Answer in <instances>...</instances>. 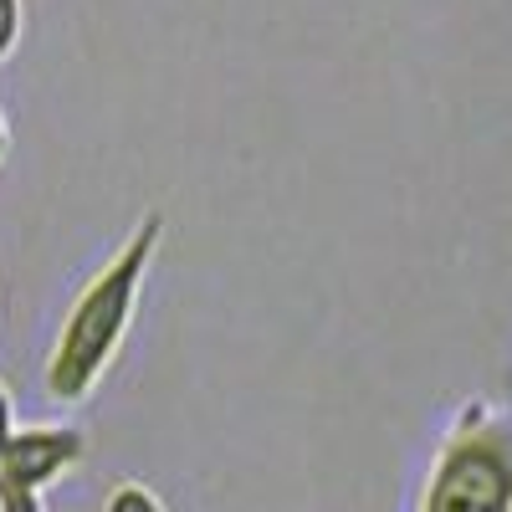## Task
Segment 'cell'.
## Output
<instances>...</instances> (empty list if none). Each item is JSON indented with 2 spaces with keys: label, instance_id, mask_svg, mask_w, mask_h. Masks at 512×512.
Returning a JSON list of instances; mask_svg holds the SVG:
<instances>
[{
  "label": "cell",
  "instance_id": "cell-1",
  "mask_svg": "<svg viewBox=\"0 0 512 512\" xmlns=\"http://www.w3.org/2000/svg\"><path fill=\"white\" fill-rule=\"evenodd\" d=\"M159 246H164V216L159 210H144L139 226L108 256V267L77 292V303L67 308V318L57 328V344L47 354V395L57 405L88 400L103 384V374L113 369L128 328H134V313H139V297H144V282L154 272Z\"/></svg>",
  "mask_w": 512,
  "mask_h": 512
},
{
  "label": "cell",
  "instance_id": "cell-2",
  "mask_svg": "<svg viewBox=\"0 0 512 512\" xmlns=\"http://www.w3.org/2000/svg\"><path fill=\"white\" fill-rule=\"evenodd\" d=\"M512 507V420L472 400L436 451L420 512H507Z\"/></svg>",
  "mask_w": 512,
  "mask_h": 512
},
{
  "label": "cell",
  "instance_id": "cell-3",
  "mask_svg": "<svg viewBox=\"0 0 512 512\" xmlns=\"http://www.w3.org/2000/svg\"><path fill=\"white\" fill-rule=\"evenodd\" d=\"M82 456H88V436L77 425H31V431H16L6 441V451H0V482L26 487V492H47Z\"/></svg>",
  "mask_w": 512,
  "mask_h": 512
},
{
  "label": "cell",
  "instance_id": "cell-4",
  "mask_svg": "<svg viewBox=\"0 0 512 512\" xmlns=\"http://www.w3.org/2000/svg\"><path fill=\"white\" fill-rule=\"evenodd\" d=\"M103 512H164L159 492L144 487V482H118L108 497H103Z\"/></svg>",
  "mask_w": 512,
  "mask_h": 512
},
{
  "label": "cell",
  "instance_id": "cell-5",
  "mask_svg": "<svg viewBox=\"0 0 512 512\" xmlns=\"http://www.w3.org/2000/svg\"><path fill=\"white\" fill-rule=\"evenodd\" d=\"M21 31H26V6L21 0H0V62L21 47Z\"/></svg>",
  "mask_w": 512,
  "mask_h": 512
},
{
  "label": "cell",
  "instance_id": "cell-6",
  "mask_svg": "<svg viewBox=\"0 0 512 512\" xmlns=\"http://www.w3.org/2000/svg\"><path fill=\"white\" fill-rule=\"evenodd\" d=\"M0 512H47V507H41V492H26V487H6V482H0Z\"/></svg>",
  "mask_w": 512,
  "mask_h": 512
},
{
  "label": "cell",
  "instance_id": "cell-7",
  "mask_svg": "<svg viewBox=\"0 0 512 512\" xmlns=\"http://www.w3.org/2000/svg\"><path fill=\"white\" fill-rule=\"evenodd\" d=\"M11 436H16V400H11L6 384H0V451H6Z\"/></svg>",
  "mask_w": 512,
  "mask_h": 512
},
{
  "label": "cell",
  "instance_id": "cell-8",
  "mask_svg": "<svg viewBox=\"0 0 512 512\" xmlns=\"http://www.w3.org/2000/svg\"><path fill=\"white\" fill-rule=\"evenodd\" d=\"M6 149H11V128H6V113H0V159H6Z\"/></svg>",
  "mask_w": 512,
  "mask_h": 512
},
{
  "label": "cell",
  "instance_id": "cell-9",
  "mask_svg": "<svg viewBox=\"0 0 512 512\" xmlns=\"http://www.w3.org/2000/svg\"><path fill=\"white\" fill-rule=\"evenodd\" d=\"M507 512H512V507H507Z\"/></svg>",
  "mask_w": 512,
  "mask_h": 512
}]
</instances>
